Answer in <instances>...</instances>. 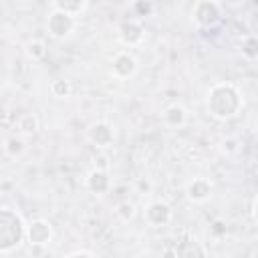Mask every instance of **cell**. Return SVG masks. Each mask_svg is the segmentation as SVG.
<instances>
[{
    "label": "cell",
    "instance_id": "obj_2",
    "mask_svg": "<svg viewBox=\"0 0 258 258\" xmlns=\"http://www.w3.org/2000/svg\"><path fill=\"white\" fill-rule=\"evenodd\" d=\"M24 238L26 226L22 218L10 208H0V252H12Z\"/></svg>",
    "mask_w": 258,
    "mask_h": 258
},
{
    "label": "cell",
    "instance_id": "obj_6",
    "mask_svg": "<svg viewBox=\"0 0 258 258\" xmlns=\"http://www.w3.org/2000/svg\"><path fill=\"white\" fill-rule=\"evenodd\" d=\"M52 226L48 220H34L32 224L26 226V240L30 246H46L52 240Z\"/></svg>",
    "mask_w": 258,
    "mask_h": 258
},
{
    "label": "cell",
    "instance_id": "obj_8",
    "mask_svg": "<svg viewBox=\"0 0 258 258\" xmlns=\"http://www.w3.org/2000/svg\"><path fill=\"white\" fill-rule=\"evenodd\" d=\"M89 141L97 147H109L115 141V131L107 121H97L89 127Z\"/></svg>",
    "mask_w": 258,
    "mask_h": 258
},
{
    "label": "cell",
    "instance_id": "obj_13",
    "mask_svg": "<svg viewBox=\"0 0 258 258\" xmlns=\"http://www.w3.org/2000/svg\"><path fill=\"white\" fill-rule=\"evenodd\" d=\"M171 254H173V256H181V258H196V256H206L208 250H206L200 242L187 240V242H181L175 250H171Z\"/></svg>",
    "mask_w": 258,
    "mask_h": 258
},
{
    "label": "cell",
    "instance_id": "obj_16",
    "mask_svg": "<svg viewBox=\"0 0 258 258\" xmlns=\"http://www.w3.org/2000/svg\"><path fill=\"white\" fill-rule=\"evenodd\" d=\"M16 127H18L22 133L30 135V133H34V131L38 129V119H36L32 113H24V115H20V117H18Z\"/></svg>",
    "mask_w": 258,
    "mask_h": 258
},
{
    "label": "cell",
    "instance_id": "obj_19",
    "mask_svg": "<svg viewBox=\"0 0 258 258\" xmlns=\"http://www.w3.org/2000/svg\"><path fill=\"white\" fill-rule=\"evenodd\" d=\"M242 54L246 58H250V60H254L258 56V40H256V36L250 34V36L244 38V42H242Z\"/></svg>",
    "mask_w": 258,
    "mask_h": 258
},
{
    "label": "cell",
    "instance_id": "obj_14",
    "mask_svg": "<svg viewBox=\"0 0 258 258\" xmlns=\"http://www.w3.org/2000/svg\"><path fill=\"white\" fill-rule=\"evenodd\" d=\"M52 6H54V10L67 12L71 16H77V14H81L85 10L87 0H52Z\"/></svg>",
    "mask_w": 258,
    "mask_h": 258
},
{
    "label": "cell",
    "instance_id": "obj_11",
    "mask_svg": "<svg viewBox=\"0 0 258 258\" xmlns=\"http://www.w3.org/2000/svg\"><path fill=\"white\" fill-rule=\"evenodd\" d=\"M87 189H89L91 194H95V196L107 194V191L111 189V177H109V173H107L105 169H101V167L93 169V171L87 175Z\"/></svg>",
    "mask_w": 258,
    "mask_h": 258
},
{
    "label": "cell",
    "instance_id": "obj_3",
    "mask_svg": "<svg viewBox=\"0 0 258 258\" xmlns=\"http://www.w3.org/2000/svg\"><path fill=\"white\" fill-rule=\"evenodd\" d=\"M191 16L200 28H214L222 20V8L216 0H198Z\"/></svg>",
    "mask_w": 258,
    "mask_h": 258
},
{
    "label": "cell",
    "instance_id": "obj_18",
    "mask_svg": "<svg viewBox=\"0 0 258 258\" xmlns=\"http://www.w3.org/2000/svg\"><path fill=\"white\" fill-rule=\"evenodd\" d=\"M26 54H28L32 60H40V58H44V54H46V44H44L42 40H30V42L26 44Z\"/></svg>",
    "mask_w": 258,
    "mask_h": 258
},
{
    "label": "cell",
    "instance_id": "obj_22",
    "mask_svg": "<svg viewBox=\"0 0 258 258\" xmlns=\"http://www.w3.org/2000/svg\"><path fill=\"white\" fill-rule=\"evenodd\" d=\"M212 234H216V236L226 234V226H224L222 222H214V226H212Z\"/></svg>",
    "mask_w": 258,
    "mask_h": 258
},
{
    "label": "cell",
    "instance_id": "obj_10",
    "mask_svg": "<svg viewBox=\"0 0 258 258\" xmlns=\"http://www.w3.org/2000/svg\"><path fill=\"white\" fill-rule=\"evenodd\" d=\"M185 196L194 204H202V202L210 200V196H212V181L206 179V177H194L185 185Z\"/></svg>",
    "mask_w": 258,
    "mask_h": 258
},
{
    "label": "cell",
    "instance_id": "obj_4",
    "mask_svg": "<svg viewBox=\"0 0 258 258\" xmlns=\"http://www.w3.org/2000/svg\"><path fill=\"white\" fill-rule=\"evenodd\" d=\"M75 28V16L67 14V12H60V10H52L46 18V30L52 38H64L73 32Z\"/></svg>",
    "mask_w": 258,
    "mask_h": 258
},
{
    "label": "cell",
    "instance_id": "obj_5",
    "mask_svg": "<svg viewBox=\"0 0 258 258\" xmlns=\"http://www.w3.org/2000/svg\"><path fill=\"white\" fill-rule=\"evenodd\" d=\"M171 216H173L171 206L167 202H161V200H155L145 208V222L153 228L167 226L171 222Z\"/></svg>",
    "mask_w": 258,
    "mask_h": 258
},
{
    "label": "cell",
    "instance_id": "obj_24",
    "mask_svg": "<svg viewBox=\"0 0 258 258\" xmlns=\"http://www.w3.org/2000/svg\"><path fill=\"white\" fill-rule=\"evenodd\" d=\"M222 145H224L222 149L228 151V153H230V151H236V141H234V139H228V141H224Z\"/></svg>",
    "mask_w": 258,
    "mask_h": 258
},
{
    "label": "cell",
    "instance_id": "obj_7",
    "mask_svg": "<svg viewBox=\"0 0 258 258\" xmlns=\"http://www.w3.org/2000/svg\"><path fill=\"white\" fill-rule=\"evenodd\" d=\"M111 73L117 79H129L137 73V58L131 52H117L111 60Z\"/></svg>",
    "mask_w": 258,
    "mask_h": 258
},
{
    "label": "cell",
    "instance_id": "obj_23",
    "mask_svg": "<svg viewBox=\"0 0 258 258\" xmlns=\"http://www.w3.org/2000/svg\"><path fill=\"white\" fill-rule=\"evenodd\" d=\"M67 256H69V258H73V256H89V258H93L95 254H93L91 250H73V252H69Z\"/></svg>",
    "mask_w": 258,
    "mask_h": 258
},
{
    "label": "cell",
    "instance_id": "obj_12",
    "mask_svg": "<svg viewBox=\"0 0 258 258\" xmlns=\"http://www.w3.org/2000/svg\"><path fill=\"white\" fill-rule=\"evenodd\" d=\"M185 121H187V113H185V109H183L181 105H177V103L169 105V107L163 111V123H165L167 127L177 129V127L185 125Z\"/></svg>",
    "mask_w": 258,
    "mask_h": 258
},
{
    "label": "cell",
    "instance_id": "obj_25",
    "mask_svg": "<svg viewBox=\"0 0 258 258\" xmlns=\"http://www.w3.org/2000/svg\"><path fill=\"white\" fill-rule=\"evenodd\" d=\"M250 218H252V222H256V198H252V202H250Z\"/></svg>",
    "mask_w": 258,
    "mask_h": 258
},
{
    "label": "cell",
    "instance_id": "obj_20",
    "mask_svg": "<svg viewBox=\"0 0 258 258\" xmlns=\"http://www.w3.org/2000/svg\"><path fill=\"white\" fill-rule=\"evenodd\" d=\"M115 212H117V216H119L123 222H129V220L135 216V204H133V202H121Z\"/></svg>",
    "mask_w": 258,
    "mask_h": 258
},
{
    "label": "cell",
    "instance_id": "obj_17",
    "mask_svg": "<svg viewBox=\"0 0 258 258\" xmlns=\"http://www.w3.org/2000/svg\"><path fill=\"white\" fill-rule=\"evenodd\" d=\"M24 149H26L24 141H22L20 137H16V135H12V137H8V139L4 141V151H6L10 157H20V155L24 153Z\"/></svg>",
    "mask_w": 258,
    "mask_h": 258
},
{
    "label": "cell",
    "instance_id": "obj_15",
    "mask_svg": "<svg viewBox=\"0 0 258 258\" xmlns=\"http://www.w3.org/2000/svg\"><path fill=\"white\" fill-rule=\"evenodd\" d=\"M50 93H52L54 97H58V99H67V97H71V93H73V85H71V81H67V79H56V81L50 83Z\"/></svg>",
    "mask_w": 258,
    "mask_h": 258
},
{
    "label": "cell",
    "instance_id": "obj_1",
    "mask_svg": "<svg viewBox=\"0 0 258 258\" xmlns=\"http://www.w3.org/2000/svg\"><path fill=\"white\" fill-rule=\"evenodd\" d=\"M242 105H244L242 103V95H240L238 87L232 85V83L214 85L208 91V97H206V107H208L210 115L214 119H220V121L236 117L240 113Z\"/></svg>",
    "mask_w": 258,
    "mask_h": 258
},
{
    "label": "cell",
    "instance_id": "obj_9",
    "mask_svg": "<svg viewBox=\"0 0 258 258\" xmlns=\"http://www.w3.org/2000/svg\"><path fill=\"white\" fill-rule=\"evenodd\" d=\"M143 36H145V30L141 26V22L137 20H125L121 26H119V38L125 46H137L143 42Z\"/></svg>",
    "mask_w": 258,
    "mask_h": 258
},
{
    "label": "cell",
    "instance_id": "obj_21",
    "mask_svg": "<svg viewBox=\"0 0 258 258\" xmlns=\"http://www.w3.org/2000/svg\"><path fill=\"white\" fill-rule=\"evenodd\" d=\"M133 10H135L139 16H147V14H151L153 6H151L147 0H137V2L133 4Z\"/></svg>",
    "mask_w": 258,
    "mask_h": 258
}]
</instances>
